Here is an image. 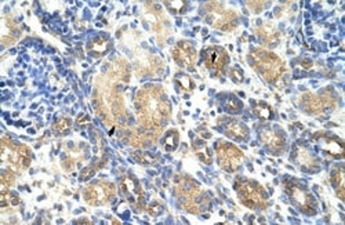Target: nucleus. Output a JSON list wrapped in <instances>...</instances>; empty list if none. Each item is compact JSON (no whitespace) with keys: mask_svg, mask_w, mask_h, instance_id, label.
<instances>
[{"mask_svg":"<svg viewBox=\"0 0 345 225\" xmlns=\"http://www.w3.org/2000/svg\"><path fill=\"white\" fill-rule=\"evenodd\" d=\"M253 57H254V65H256L257 71L268 82L276 80L282 75V72L285 71L283 62L271 53L257 50L253 53Z\"/></svg>","mask_w":345,"mask_h":225,"instance_id":"obj_1","label":"nucleus"},{"mask_svg":"<svg viewBox=\"0 0 345 225\" xmlns=\"http://www.w3.org/2000/svg\"><path fill=\"white\" fill-rule=\"evenodd\" d=\"M236 189L243 205H246L250 209L262 207L265 205V200H267L265 191L256 182L247 180L237 181Z\"/></svg>","mask_w":345,"mask_h":225,"instance_id":"obj_2","label":"nucleus"},{"mask_svg":"<svg viewBox=\"0 0 345 225\" xmlns=\"http://www.w3.org/2000/svg\"><path fill=\"white\" fill-rule=\"evenodd\" d=\"M286 192L288 193V196L291 198L294 202V205L300 207L301 212H304L305 214H315V199L311 193L308 192L305 188H302L300 184L294 182V181H288L286 182Z\"/></svg>","mask_w":345,"mask_h":225,"instance_id":"obj_3","label":"nucleus"},{"mask_svg":"<svg viewBox=\"0 0 345 225\" xmlns=\"http://www.w3.org/2000/svg\"><path fill=\"white\" fill-rule=\"evenodd\" d=\"M217 155L220 166L224 169L225 171H235L240 168L243 162V154L233 145L227 142H218L217 144Z\"/></svg>","mask_w":345,"mask_h":225,"instance_id":"obj_4","label":"nucleus"},{"mask_svg":"<svg viewBox=\"0 0 345 225\" xmlns=\"http://www.w3.org/2000/svg\"><path fill=\"white\" fill-rule=\"evenodd\" d=\"M203 57H205L206 66L211 72L213 76L223 75L225 66L228 64V56L224 52V49L217 47V46H211L209 49H206Z\"/></svg>","mask_w":345,"mask_h":225,"instance_id":"obj_5","label":"nucleus"},{"mask_svg":"<svg viewBox=\"0 0 345 225\" xmlns=\"http://www.w3.org/2000/svg\"><path fill=\"white\" fill-rule=\"evenodd\" d=\"M313 141L318 142V147L322 149V152H325L334 159H341L344 156V142L336 137L316 134L313 137Z\"/></svg>","mask_w":345,"mask_h":225,"instance_id":"obj_6","label":"nucleus"},{"mask_svg":"<svg viewBox=\"0 0 345 225\" xmlns=\"http://www.w3.org/2000/svg\"><path fill=\"white\" fill-rule=\"evenodd\" d=\"M172 57H174V61L179 66L193 69V65H195V61H196V53H195L193 47L189 43H186V42L178 43L177 47L172 50Z\"/></svg>","mask_w":345,"mask_h":225,"instance_id":"obj_7","label":"nucleus"},{"mask_svg":"<svg viewBox=\"0 0 345 225\" xmlns=\"http://www.w3.org/2000/svg\"><path fill=\"white\" fill-rule=\"evenodd\" d=\"M112 193H114V187L111 184L103 182V184H97L93 187L86 188L84 199L91 205H98V203H105L112 196Z\"/></svg>","mask_w":345,"mask_h":225,"instance_id":"obj_8","label":"nucleus"},{"mask_svg":"<svg viewBox=\"0 0 345 225\" xmlns=\"http://www.w3.org/2000/svg\"><path fill=\"white\" fill-rule=\"evenodd\" d=\"M262 142L274 152H282L285 148V138L283 135L276 133L275 130H262L261 131Z\"/></svg>","mask_w":345,"mask_h":225,"instance_id":"obj_9","label":"nucleus"},{"mask_svg":"<svg viewBox=\"0 0 345 225\" xmlns=\"http://www.w3.org/2000/svg\"><path fill=\"white\" fill-rule=\"evenodd\" d=\"M225 134L230 135L232 138H236V140H244V138H247L249 130L242 123L230 122L225 126Z\"/></svg>","mask_w":345,"mask_h":225,"instance_id":"obj_10","label":"nucleus"},{"mask_svg":"<svg viewBox=\"0 0 345 225\" xmlns=\"http://www.w3.org/2000/svg\"><path fill=\"white\" fill-rule=\"evenodd\" d=\"M120 188L130 200H137V196H141L140 187L137 181L133 178H123L120 182Z\"/></svg>","mask_w":345,"mask_h":225,"instance_id":"obj_11","label":"nucleus"},{"mask_svg":"<svg viewBox=\"0 0 345 225\" xmlns=\"http://www.w3.org/2000/svg\"><path fill=\"white\" fill-rule=\"evenodd\" d=\"M109 42L108 39L104 36H98V38L93 39L89 45V52L94 56H103L108 52Z\"/></svg>","mask_w":345,"mask_h":225,"instance_id":"obj_12","label":"nucleus"},{"mask_svg":"<svg viewBox=\"0 0 345 225\" xmlns=\"http://www.w3.org/2000/svg\"><path fill=\"white\" fill-rule=\"evenodd\" d=\"M193 149H195V152H196V155H198V158L200 159V161L203 162V163H206V165H210L211 163L210 148L207 147V144H206L203 140H196V141L193 142Z\"/></svg>","mask_w":345,"mask_h":225,"instance_id":"obj_13","label":"nucleus"},{"mask_svg":"<svg viewBox=\"0 0 345 225\" xmlns=\"http://www.w3.org/2000/svg\"><path fill=\"white\" fill-rule=\"evenodd\" d=\"M332 182L334 187L337 188V195L341 200L344 199V171L343 169L337 168L334 169V171L332 173Z\"/></svg>","mask_w":345,"mask_h":225,"instance_id":"obj_14","label":"nucleus"},{"mask_svg":"<svg viewBox=\"0 0 345 225\" xmlns=\"http://www.w3.org/2000/svg\"><path fill=\"white\" fill-rule=\"evenodd\" d=\"M177 145H178V133L175 130H172L165 137V149L167 152H172L175 151Z\"/></svg>","mask_w":345,"mask_h":225,"instance_id":"obj_15","label":"nucleus"},{"mask_svg":"<svg viewBox=\"0 0 345 225\" xmlns=\"http://www.w3.org/2000/svg\"><path fill=\"white\" fill-rule=\"evenodd\" d=\"M253 111L260 119H271L272 117V110L265 103H257L256 105H253Z\"/></svg>","mask_w":345,"mask_h":225,"instance_id":"obj_16","label":"nucleus"},{"mask_svg":"<svg viewBox=\"0 0 345 225\" xmlns=\"http://www.w3.org/2000/svg\"><path fill=\"white\" fill-rule=\"evenodd\" d=\"M175 80H177V83L181 86V89H182V90L191 91L192 89H193V82H192L191 77L188 76V75L178 73V75L175 76Z\"/></svg>","mask_w":345,"mask_h":225,"instance_id":"obj_17","label":"nucleus"},{"mask_svg":"<svg viewBox=\"0 0 345 225\" xmlns=\"http://www.w3.org/2000/svg\"><path fill=\"white\" fill-rule=\"evenodd\" d=\"M166 7L174 14H179L184 13L186 10V1H165Z\"/></svg>","mask_w":345,"mask_h":225,"instance_id":"obj_18","label":"nucleus"},{"mask_svg":"<svg viewBox=\"0 0 345 225\" xmlns=\"http://www.w3.org/2000/svg\"><path fill=\"white\" fill-rule=\"evenodd\" d=\"M70 129V120L66 117H61L58 119L57 123L54 124V130H57L58 133H65Z\"/></svg>","mask_w":345,"mask_h":225,"instance_id":"obj_19","label":"nucleus"},{"mask_svg":"<svg viewBox=\"0 0 345 225\" xmlns=\"http://www.w3.org/2000/svg\"><path fill=\"white\" fill-rule=\"evenodd\" d=\"M227 110L232 111V112H237L242 110V103L237 100L236 97H230L228 103H227Z\"/></svg>","mask_w":345,"mask_h":225,"instance_id":"obj_20","label":"nucleus"},{"mask_svg":"<svg viewBox=\"0 0 345 225\" xmlns=\"http://www.w3.org/2000/svg\"><path fill=\"white\" fill-rule=\"evenodd\" d=\"M230 76H232V79L236 82V83H240L243 80V72L239 69V68H233L232 71H230Z\"/></svg>","mask_w":345,"mask_h":225,"instance_id":"obj_21","label":"nucleus"},{"mask_svg":"<svg viewBox=\"0 0 345 225\" xmlns=\"http://www.w3.org/2000/svg\"><path fill=\"white\" fill-rule=\"evenodd\" d=\"M163 210V207L160 206V205H158L156 202L155 203H152L151 206H149V213L152 214V216H156V214H160V212Z\"/></svg>","mask_w":345,"mask_h":225,"instance_id":"obj_22","label":"nucleus"},{"mask_svg":"<svg viewBox=\"0 0 345 225\" xmlns=\"http://www.w3.org/2000/svg\"><path fill=\"white\" fill-rule=\"evenodd\" d=\"M90 122V117L86 113H82V115L79 116V119H77V123L79 124H84V123H89Z\"/></svg>","mask_w":345,"mask_h":225,"instance_id":"obj_23","label":"nucleus"}]
</instances>
